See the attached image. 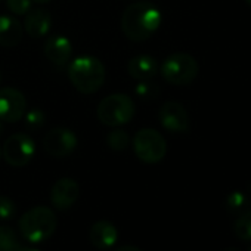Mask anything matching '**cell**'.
Masks as SVG:
<instances>
[{
	"label": "cell",
	"instance_id": "20",
	"mask_svg": "<svg viewBox=\"0 0 251 251\" xmlns=\"http://www.w3.org/2000/svg\"><path fill=\"white\" fill-rule=\"evenodd\" d=\"M130 144V136L124 130H112L106 136V145L114 151H124Z\"/></svg>",
	"mask_w": 251,
	"mask_h": 251
},
{
	"label": "cell",
	"instance_id": "2",
	"mask_svg": "<svg viewBox=\"0 0 251 251\" xmlns=\"http://www.w3.org/2000/svg\"><path fill=\"white\" fill-rule=\"evenodd\" d=\"M105 77V67L95 56H78L68 67V78L71 84L84 95L98 92L102 87Z\"/></svg>",
	"mask_w": 251,
	"mask_h": 251
},
{
	"label": "cell",
	"instance_id": "5",
	"mask_svg": "<svg viewBox=\"0 0 251 251\" xmlns=\"http://www.w3.org/2000/svg\"><path fill=\"white\" fill-rule=\"evenodd\" d=\"M200 67L194 56L189 53H173L167 56L161 65L163 78L173 86H186L191 84L198 75Z\"/></svg>",
	"mask_w": 251,
	"mask_h": 251
},
{
	"label": "cell",
	"instance_id": "13",
	"mask_svg": "<svg viewBox=\"0 0 251 251\" xmlns=\"http://www.w3.org/2000/svg\"><path fill=\"white\" fill-rule=\"evenodd\" d=\"M90 242L99 250H108L118 241L117 227L108 220H98L92 225L89 232Z\"/></svg>",
	"mask_w": 251,
	"mask_h": 251
},
{
	"label": "cell",
	"instance_id": "9",
	"mask_svg": "<svg viewBox=\"0 0 251 251\" xmlns=\"http://www.w3.org/2000/svg\"><path fill=\"white\" fill-rule=\"evenodd\" d=\"M27 99L18 89H0V120L6 123H17L24 117Z\"/></svg>",
	"mask_w": 251,
	"mask_h": 251
},
{
	"label": "cell",
	"instance_id": "22",
	"mask_svg": "<svg viewBox=\"0 0 251 251\" xmlns=\"http://www.w3.org/2000/svg\"><path fill=\"white\" fill-rule=\"evenodd\" d=\"M135 93L141 99H147L148 100V99L157 98V95L160 93V89H158V86H155L150 80H144V81H139V84L135 87Z\"/></svg>",
	"mask_w": 251,
	"mask_h": 251
},
{
	"label": "cell",
	"instance_id": "26",
	"mask_svg": "<svg viewBox=\"0 0 251 251\" xmlns=\"http://www.w3.org/2000/svg\"><path fill=\"white\" fill-rule=\"evenodd\" d=\"M18 251H39V250H36L33 247H20Z\"/></svg>",
	"mask_w": 251,
	"mask_h": 251
},
{
	"label": "cell",
	"instance_id": "8",
	"mask_svg": "<svg viewBox=\"0 0 251 251\" xmlns=\"http://www.w3.org/2000/svg\"><path fill=\"white\" fill-rule=\"evenodd\" d=\"M77 136L74 132H71L70 129H64V127H58L50 130L45 139H43V148L45 151L55 158H64L68 157L70 154L74 152V150L77 148Z\"/></svg>",
	"mask_w": 251,
	"mask_h": 251
},
{
	"label": "cell",
	"instance_id": "34",
	"mask_svg": "<svg viewBox=\"0 0 251 251\" xmlns=\"http://www.w3.org/2000/svg\"><path fill=\"white\" fill-rule=\"evenodd\" d=\"M0 2H2V0H0Z\"/></svg>",
	"mask_w": 251,
	"mask_h": 251
},
{
	"label": "cell",
	"instance_id": "27",
	"mask_svg": "<svg viewBox=\"0 0 251 251\" xmlns=\"http://www.w3.org/2000/svg\"><path fill=\"white\" fill-rule=\"evenodd\" d=\"M31 2H36V3H39V5H46V3L50 2V0H31Z\"/></svg>",
	"mask_w": 251,
	"mask_h": 251
},
{
	"label": "cell",
	"instance_id": "18",
	"mask_svg": "<svg viewBox=\"0 0 251 251\" xmlns=\"http://www.w3.org/2000/svg\"><path fill=\"white\" fill-rule=\"evenodd\" d=\"M235 235L242 241H251V210L239 214L233 225Z\"/></svg>",
	"mask_w": 251,
	"mask_h": 251
},
{
	"label": "cell",
	"instance_id": "30",
	"mask_svg": "<svg viewBox=\"0 0 251 251\" xmlns=\"http://www.w3.org/2000/svg\"><path fill=\"white\" fill-rule=\"evenodd\" d=\"M245 2H247V3H248L250 6H251V0H245Z\"/></svg>",
	"mask_w": 251,
	"mask_h": 251
},
{
	"label": "cell",
	"instance_id": "17",
	"mask_svg": "<svg viewBox=\"0 0 251 251\" xmlns=\"http://www.w3.org/2000/svg\"><path fill=\"white\" fill-rule=\"evenodd\" d=\"M248 207H250V200L241 191H235V192L229 194L226 198V208L232 214H241V213L247 211Z\"/></svg>",
	"mask_w": 251,
	"mask_h": 251
},
{
	"label": "cell",
	"instance_id": "4",
	"mask_svg": "<svg viewBox=\"0 0 251 251\" xmlns=\"http://www.w3.org/2000/svg\"><path fill=\"white\" fill-rule=\"evenodd\" d=\"M96 115L102 124L118 127L127 124L135 117V102L126 93H112L99 102Z\"/></svg>",
	"mask_w": 251,
	"mask_h": 251
},
{
	"label": "cell",
	"instance_id": "3",
	"mask_svg": "<svg viewBox=\"0 0 251 251\" xmlns=\"http://www.w3.org/2000/svg\"><path fill=\"white\" fill-rule=\"evenodd\" d=\"M18 226L21 235L30 244H40L53 235L58 226V219L49 207L37 205L23 214Z\"/></svg>",
	"mask_w": 251,
	"mask_h": 251
},
{
	"label": "cell",
	"instance_id": "32",
	"mask_svg": "<svg viewBox=\"0 0 251 251\" xmlns=\"http://www.w3.org/2000/svg\"><path fill=\"white\" fill-rule=\"evenodd\" d=\"M0 157H2V148H0Z\"/></svg>",
	"mask_w": 251,
	"mask_h": 251
},
{
	"label": "cell",
	"instance_id": "24",
	"mask_svg": "<svg viewBox=\"0 0 251 251\" xmlns=\"http://www.w3.org/2000/svg\"><path fill=\"white\" fill-rule=\"evenodd\" d=\"M6 6L14 15H25L31 11V0H6Z\"/></svg>",
	"mask_w": 251,
	"mask_h": 251
},
{
	"label": "cell",
	"instance_id": "11",
	"mask_svg": "<svg viewBox=\"0 0 251 251\" xmlns=\"http://www.w3.org/2000/svg\"><path fill=\"white\" fill-rule=\"evenodd\" d=\"M78 195H80L78 183L70 177L56 180L50 189V201L53 207L58 208L59 211H65L71 208L75 204Z\"/></svg>",
	"mask_w": 251,
	"mask_h": 251
},
{
	"label": "cell",
	"instance_id": "21",
	"mask_svg": "<svg viewBox=\"0 0 251 251\" xmlns=\"http://www.w3.org/2000/svg\"><path fill=\"white\" fill-rule=\"evenodd\" d=\"M24 123L28 130H39L45 124V114L40 109H30L24 114Z\"/></svg>",
	"mask_w": 251,
	"mask_h": 251
},
{
	"label": "cell",
	"instance_id": "29",
	"mask_svg": "<svg viewBox=\"0 0 251 251\" xmlns=\"http://www.w3.org/2000/svg\"><path fill=\"white\" fill-rule=\"evenodd\" d=\"M223 251H239L238 248H226V250H223Z\"/></svg>",
	"mask_w": 251,
	"mask_h": 251
},
{
	"label": "cell",
	"instance_id": "15",
	"mask_svg": "<svg viewBox=\"0 0 251 251\" xmlns=\"http://www.w3.org/2000/svg\"><path fill=\"white\" fill-rule=\"evenodd\" d=\"M24 27L12 15H0V46L14 48L23 40Z\"/></svg>",
	"mask_w": 251,
	"mask_h": 251
},
{
	"label": "cell",
	"instance_id": "23",
	"mask_svg": "<svg viewBox=\"0 0 251 251\" xmlns=\"http://www.w3.org/2000/svg\"><path fill=\"white\" fill-rule=\"evenodd\" d=\"M17 213L15 202L5 195H0V220H11Z\"/></svg>",
	"mask_w": 251,
	"mask_h": 251
},
{
	"label": "cell",
	"instance_id": "28",
	"mask_svg": "<svg viewBox=\"0 0 251 251\" xmlns=\"http://www.w3.org/2000/svg\"><path fill=\"white\" fill-rule=\"evenodd\" d=\"M3 132V124H2V120H0V135H2Z\"/></svg>",
	"mask_w": 251,
	"mask_h": 251
},
{
	"label": "cell",
	"instance_id": "16",
	"mask_svg": "<svg viewBox=\"0 0 251 251\" xmlns=\"http://www.w3.org/2000/svg\"><path fill=\"white\" fill-rule=\"evenodd\" d=\"M127 71L133 78H136L139 81L151 80L157 75L158 64L155 61V58H152L150 55H138L129 61Z\"/></svg>",
	"mask_w": 251,
	"mask_h": 251
},
{
	"label": "cell",
	"instance_id": "12",
	"mask_svg": "<svg viewBox=\"0 0 251 251\" xmlns=\"http://www.w3.org/2000/svg\"><path fill=\"white\" fill-rule=\"evenodd\" d=\"M45 55L55 65H65L73 55V43L65 36H52L45 42Z\"/></svg>",
	"mask_w": 251,
	"mask_h": 251
},
{
	"label": "cell",
	"instance_id": "25",
	"mask_svg": "<svg viewBox=\"0 0 251 251\" xmlns=\"http://www.w3.org/2000/svg\"><path fill=\"white\" fill-rule=\"evenodd\" d=\"M115 251H142V250L138 248V247H135V245H121Z\"/></svg>",
	"mask_w": 251,
	"mask_h": 251
},
{
	"label": "cell",
	"instance_id": "14",
	"mask_svg": "<svg viewBox=\"0 0 251 251\" xmlns=\"http://www.w3.org/2000/svg\"><path fill=\"white\" fill-rule=\"evenodd\" d=\"M52 27V18L50 14L45 9H34L28 11L25 14L24 28L25 33L33 39L45 37Z\"/></svg>",
	"mask_w": 251,
	"mask_h": 251
},
{
	"label": "cell",
	"instance_id": "31",
	"mask_svg": "<svg viewBox=\"0 0 251 251\" xmlns=\"http://www.w3.org/2000/svg\"><path fill=\"white\" fill-rule=\"evenodd\" d=\"M0 83H2V71H0Z\"/></svg>",
	"mask_w": 251,
	"mask_h": 251
},
{
	"label": "cell",
	"instance_id": "7",
	"mask_svg": "<svg viewBox=\"0 0 251 251\" xmlns=\"http://www.w3.org/2000/svg\"><path fill=\"white\" fill-rule=\"evenodd\" d=\"M2 154L9 166L24 167L36 155V142L27 133H15L6 139Z\"/></svg>",
	"mask_w": 251,
	"mask_h": 251
},
{
	"label": "cell",
	"instance_id": "10",
	"mask_svg": "<svg viewBox=\"0 0 251 251\" xmlns=\"http://www.w3.org/2000/svg\"><path fill=\"white\" fill-rule=\"evenodd\" d=\"M163 129L170 133H186L189 130V115L179 102H166L158 112Z\"/></svg>",
	"mask_w": 251,
	"mask_h": 251
},
{
	"label": "cell",
	"instance_id": "19",
	"mask_svg": "<svg viewBox=\"0 0 251 251\" xmlns=\"http://www.w3.org/2000/svg\"><path fill=\"white\" fill-rule=\"evenodd\" d=\"M20 241L15 230L9 226H0V251H18Z\"/></svg>",
	"mask_w": 251,
	"mask_h": 251
},
{
	"label": "cell",
	"instance_id": "6",
	"mask_svg": "<svg viewBox=\"0 0 251 251\" xmlns=\"http://www.w3.org/2000/svg\"><path fill=\"white\" fill-rule=\"evenodd\" d=\"M136 157L147 164L160 163L167 154V144L161 133L154 129H142L133 138Z\"/></svg>",
	"mask_w": 251,
	"mask_h": 251
},
{
	"label": "cell",
	"instance_id": "1",
	"mask_svg": "<svg viewBox=\"0 0 251 251\" xmlns=\"http://www.w3.org/2000/svg\"><path fill=\"white\" fill-rule=\"evenodd\" d=\"M161 25V12L150 2H136L121 15V30L132 42L148 40Z\"/></svg>",
	"mask_w": 251,
	"mask_h": 251
},
{
	"label": "cell",
	"instance_id": "33",
	"mask_svg": "<svg viewBox=\"0 0 251 251\" xmlns=\"http://www.w3.org/2000/svg\"><path fill=\"white\" fill-rule=\"evenodd\" d=\"M248 251H251V247H250V248H248Z\"/></svg>",
	"mask_w": 251,
	"mask_h": 251
}]
</instances>
